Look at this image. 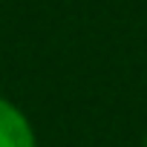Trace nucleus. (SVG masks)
Listing matches in <instances>:
<instances>
[{
  "label": "nucleus",
  "mask_w": 147,
  "mask_h": 147,
  "mask_svg": "<svg viewBox=\"0 0 147 147\" xmlns=\"http://www.w3.org/2000/svg\"><path fill=\"white\" fill-rule=\"evenodd\" d=\"M0 147H38V130L26 110L0 95Z\"/></svg>",
  "instance_id": "obj_1"
}]
</instances>
